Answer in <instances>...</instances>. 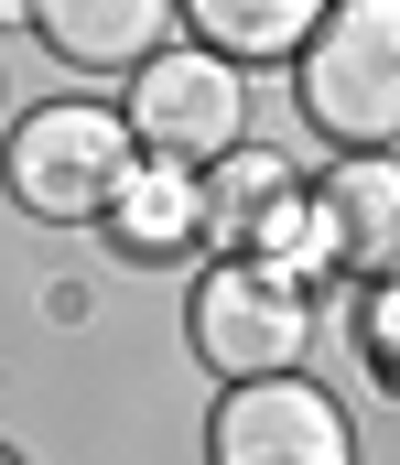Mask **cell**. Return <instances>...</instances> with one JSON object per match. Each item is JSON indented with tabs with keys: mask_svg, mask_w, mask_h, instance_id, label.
<instances>
[{
	"mask_svg": "<svg viewBox=\"0 0 400 465\" xmlns=\"http://www.w3.org/2000/svg\"><path fill=\"white\" fill-rule=\"evenodd\" d=\"M131 163H141L131 109H98V98H44V109H22L0 130V184L44 228H98L120 206Z\"/></svg>",
	"mask_w": 400,
	"mask_h": 465,
	"instance_id": "cell-1",
	"label": "cell"
},
{
	"mask_svg": "<svg viewBox=\"0 0 400 465\" xmlns=\"http://www.w3.org/2000/svg\"><path fill=\"white\" fill-rule=\"evenodd\" d=\"M292 98L336 152H400V0H336L292 54Z\"/></svg>",
	"mask_w": 400,
	"mask_h": 465,
	"instance_id": "cell-2",
	"label": "cell"
},
{
	"mask_svg": "<svg viewBox=\"0 0 400 465\" xmlns=\"http://www.w3.org/2000/svg\"><path fill=\"white\" fill-rule=\"evenodd\" d=\"M314 292L303 271L249 260V249H217L184 292V347L206 357V379H270V368H303L314 347Z\"/></svg>",
	"mask_w": 400,
	"mask_h": 465,
	"instance_id": "cell-3",
	"label": "cell"
},
{
	"mask_svg": "<svg viewBox=\"0 0 400 465\" xmlns=\"http://www.w3.org/2000/svg\"><path fill=\"white\" fill-rule=\"evenodd\" d=\"M217 249H249V260H281V271H303V282H336V249H325V195L260 152V141H239V152H217L206 163V260Z\"/></svg>",
	"mask_w": 400,
	"mask_h": 465,
	"instance_id": "cell-4",
	"label": "cell"
},
{
	"mask_svg": "<svg viewBox=\"0 0 400 465\" xmlns=\"http://www.w3.org/2000/svg\"><path fill=\"white\" fill-rule=\"evenodd\" d=\"M120 109H131L141 152H173V163H217V152L249 141V87H239V65H228L217 44H195V33H173L151 65L120 76Z\"/></svg>",
	"mask_w": 400,
	"mask_h": 465,
	"instance_id": "cell-5",
	"label": "cell"
},
{
	"mask_svg": "<svg viewBox=\"0 0 400 465\" xmlns=\"http://www.w3.org/2000/svg\"><path fill=\"white\" fill-rule=\"evenodd\" d=\"M206 465H357V422L303 368L228 379L217 411H206Z\"/></svg>",
	"mask_w": 400,
	"mask_h": 465,
	"instance_id": "cell-6",
	"label": "cell"
},
{
	"mask_svg": "<svg viewBox=\"0 0 400 465\" xmlns=\"http://www.w3.org/2000/svg\"><path fill=\"white\" fill-rule=\"evenodd\" d=\"M33 44L76 76H131L184 33V0H33Z\"/></svg>",
	"mask_w": 400,
	"mask_h": 465,
	"instance_id": "cell-7",
	"label": "cell"
},
{
	"mask_svg": "<svg viewBox=\"0 0 400 465\" xmlns=\"http://www.w3.org/2000/svg\"><path fill=\"white\" fill-rule=\"evenodd\" d=\"M314 195H325L336 282H390L400 271V152H336V173H314Z\"/></svg>",
	"mask_w": 400,
	"mask_h": 465,
	"instance_id": "cell-8",
	"label": "cell"
},
{
	"mask_svg": "<svg viewBox=\"0 0 400 465\" xmlns=\"http://www.w3.org/2000/svg\"><path fill=\"white\" fill-rule=\"evenodd\" d=\"M120 238V260H195L206 249V163H173V152H141L120 206L98 217Z\"/></svg>",
	"mask_w": 400,
	"mask_h": 465,
	"instance_id": "cell-9",
	"label": "cell"
},
{
	"mask_svg": "<svg viewBox=\"0 0 400 465\" xmlns=\"http://www.w3.org/2000/svg\"><path fill=\"white\" fill-rule=\"evenodd\" d=\"M336 0H184V33L217 44L228 65H292Z\"/></svg>",
	"mask_w": 400,
	"mask_h": 465,
	"instance_id": "cell-10",
	"label": "cell"
},
{
	"mask_svg": "<svg viewBox=\"0 0 400 465\" xmlns=\"http://www.w3.org/2000/svg\"><path fill=\"white\" fill-rule=\"evenodd\" d=\"M357 357H368L379 390H400V271L390 282H357Z\"/></svg>",
	"mask_w": 400,
	"mask_h": 465,
	"instance_id": "cell-11",
	"label": "cell"
},
{
	"mask_svg": "<svg viewBox=\"0 0 400 465\" xmlns=\"http://www.w3.org/2000/svg\"><path fill=\"white\" fill-rule=\"evenodd\" d=\"M0 465H22V455H11V444H0Z\"/></svg>",
	"mask_w": 400,
	"mask_h": 465,
	"instance_id": "cell-12",
	"label": "cell"
}]
</instances>
